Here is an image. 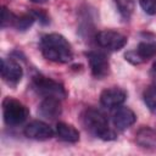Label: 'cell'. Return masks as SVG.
I'll use <instances>...</instances> for the list:
<instances>
[{"label": "cell", "instance_id": "4fadbf2b", "mask_svg": "<svg viewBox=\"0 0 156 156\" xmlns=\"http://www.w3.org/2000/svg\"><path fill=\"white\" fill-rule=\"evenodd\" d=\"M136 144L146 150H156V130L150 127H143L138 130L135 136Z\"/></svg>", "mask_w": 156, "mask_h": 156}, {"label": "cell", "instance_id": "8992f818", "mask_svg": "<svg viewBox=\"0 0 156 156\" xmlns=\"http://www.w3.org/2000/svg\"><path fill=\"white\" fill-rule=\"evenodd\" d=\"M124 56H126V60L133 65L143 63L156 56V41L154 40L140 41L134 50L126 52Z\"/></svg>", "mask_w": 156, "mask_h": 156}, {"label": "cell", "instance_id": "6da1fadb", "mask_svg": "<svg viewBox=\"0 0 156 156\" xmlns=\"http://www.w3.org/2000/svg\"><path fill=\"white\" fill-rule=\"evenodd\" d=\"M40 50L46 60L56 63H68L73 58L71 44L63 35L57 33L43 35L40 39Z\"/></svg>", "mask_w": 156, "mask_h": 156}, {"label": "cell", "instance_id": "30bf717a", "mask_svg": "<svg viewBox=\"0 0 156 156\" xmlns=\"http://www.w3.org/2000/svg\"><path fill=\"white\" fill-rule=\"evenodd\" d=\"M24 135L34 140H48L54 136V130L43 121H33L26 126Z\"/></svg>", "mask_w": 156, "mask_h": 156}, {"label": "cell", "instance_id": "ffe728a7", "mask_svg": "<svg viewBox=\"0 0 156 156\" xmlns=\"http://www.w3.org/2000/svg\"><path fill=\"white\" fill-rule=\"evenodd\" d=\"M30 12L35 17V20H38L41 24H48L49 23V17H48L46 12H44L43 10H32Z\"/></svg>", "mask_w": 156, "mask_h": 156}, {"label": "cell", "instance_id": "8fae6325", "mask_svg": "<svg viewBox=\"0 0 156 156\" xmlns=\"http://www.w3.org/2000/svg\"><path fill=\"white\" fill-rule=\"evenodd\" d=\"M38 113L45 119L54 121L62 113V106L57 98H44L38 107Z\"/></svg>", "mask_w": 156, "mask_h": 156}, {"label": "cell", "instance_id": "44dd1931", "mask_svg": "<svg viewBox=\"0 0 156 156\" xmlns=\"http://www.w3.org/2000/svg\"><path fill=\"white\" fill-rule=\"evenodd\" d=\"M150 76H151L154 85L156 87V61L152 63V67H151V71H150Z\"/></svg>", "mask_w": 156, "mask_h": 156}, {"label": "cell", "instance_id": "d6986e66", "mask_svg": "<svg viewBox=\"0 0 156 156\" xmlns=\"http://www.w3.org/2000/svg\"><path fill=\"white\" fill-rule=\"evenodd\" d=\"M139 4L145 13L156 15V0H139Z\"/></svg>", "mask_w": 156, "mask_h": 156}, {"label": "cell", "instance_id": "e0dca14e", "mask_svg": "<svg viewBox=\"0 0 156 156\" xmlns=\"http://www.w3.org/2000/svg\"><path fill=\"white\" fill-rule=\"evenodd\" d=\"M144 102L146 105V107L154 113L156 115V87H149L145 91H144Z\"/></svg>", "mask_w": 156, "mask_h": 156}, {"label": "cell", "instance_id": "7402d4cb", "mask_svg": "<svg viewBox=\"0 0 156 156\" xmlns=\"http://www.w3.org/2000/svg\"><path fill=\"white\" fill-rule=\"evenodd\" d=\"M32 2H35V4H44V2H46L48 0H30Z\"/></svg>", "mask_w": 156, "mask_h": 156}, {"label": "cell", "instance_id": "ac0fdd59", "mask_svg": "<svg viewBox=\"0 0 156 156\" xmlns=\"http://www.w3.org/2000/svg\"><path fill=\"white\" fill-rule=\"evenodd\" d=\"M15 20H16V15L12 13V12H11L10 10H7L6 7H2V12H1V27H2V28L10 27V26L13 27Z\"/></svg>", "mask_w": 156, "mask_h": 156}, {"label": "cell", "instance_id": "2e32d148", "mask_svg": "<svg viewBox=\"0 0 156 156\" xmlns=\"http://www.w3.org/2000/svg\"><path fill=\"white\" fill-rule=\"evenodd\" d=\"M119 15L124 18L128 20L134 10V0H113Z\"/></svg>", "mask_w": 156, "mask_h": 156}, {"label": "cell", "instance_id": "3957f363", "mask_svg": "<svg viewBox=\"0 0 156 156\" xmlns=\"http://www.w3.org/2000/svg\"><path fill=\"white\" fill-rule=\"evenodd\" d=\"M2 116L7 126L15 127L22 124L28 118L29 110L21 101L12 98H6L2 101Z\"/></svg>", "mask_w": 156, "mask_h": 156}, {"label": "cell", "instance_id": "277c9868", "mask_svg": "<svg viewBox=\"0 0 156 156\" xmlns=\"http://www.w3.org/2000/svg\"><path fill=\"white\" fill-rule=\"evenodd\" d=\"M32 87L34 91L43 98H57L61 100L65 99L67 95L61 83L44 76H35L33 78Z\"/></svg>", "mask_w": 156, "mask_h": 156}, {"label": "cell", "instance_id": "52a82bcc", "mask_svg": "<svg viewBox=\"0 0 156 156\" xmlns=\"http://www.w3.org/2000/svg\"><path fill=\"white\" fill-rule=\"evenodd\" d=\"M87 57L89 61L91 74L98 78L102 79L110 73V63L106 55L99 50H91L87 52Z\"/></svg>", "mask_w": 156, "mask_h": 156}, {"label": "cell", "instance_id": "5b68a950", "mask_svg": "<svg viewBox=\"0 0 156 156\" xmlns=\"http://www.w3.org/2000/svg\"><path fill=\"white\" fill-rule=\"evenodd\" d=\"M96 43L100 48L107 51H118L127 44V37L117 30L106 29L101 30L95 37Z\"/></svg>", "mask_w": 156, "mask_h": 156}, {"label": "cell", "instance_id": "ba28073f", "mask_svg": "<svg viewBox=\"0 0 156 156\" xmlns=\"http://www.w3.org/2000/svg\"><path fill=\"white\" fill-rule=\"evenodd\" d=\"M23 76L21 65L12 58L1 60V78L9 85H16L20 83Z\"/></svg>", "mask_w": 156, "mask_h": 156}, {"label": "cell", "instance_id": "5bb4252c", "mask_svg": "<svg viewBox=\"0 0 156 156\" xmlns=\"http://www.w3.org/2000/svg\"><path fill=\"white\" fill-rule=\"evenodd\" d=\"M56 135L60 140L66 143H77L79 140V132L68 123L58 122L56 124Z\"/></svg>", "mask_w": 156, "mask_h": 156}, {"label": "cell", "instance_id": "7c38bea8", "mask_svg": "<svg viewBox=\"0 0 156 156\" xmlns=\"http://www.w3.org/2000/svg\"><path fill=\"white\" fill-rule=\"evenodd\" d=\"M136 121L135 113L129 108L124 106H119L116 108V111L112 115V124L118 130H124L133 126Z\"/></svg>", "mask_w": 156, "mask_h": 156}, {"label": "cell", "instance_id": "9c48e42d", "mask_svg": "<svg viewBox=\"0 0 156 156\" xmlns=\"http://www.w3.org/2000/svg\"><path fill=\"white\" fill-rule=\"evenodd\" d=\"M127 99V91L119 87H111L102 90L100 102L106 108H117Z\"/></svg>", "mask_w": 156, "mask_h": 156}, {"label": "cell", "instance_id": "9a60e30c", "mask_svg": "<svg viewBox=\"0 0 156 156\" xmlns=\"http://www.w3.org/2000/svg\"><path fill=\"white\" fill-rule=\"evenodd\" d=\"M35 21V17L33 16L32 12H28V13H24V15H21V16H16V20H15V23H13V27L17 29V30H27Z\"/></svg>", "mask_w": 156, "mask_h": 156}, {"label": "cell", "instance_id": "7a4b0ae2", "mask_svg": "<svg viewBox=\"0 0 156 156\" xmlns=\"http://www.w3.org/2000/svg\"><path fill=\"white\" fill-rule=\"evenodd\" d=\"M82 121L84 127L96 138H100L102 140L116 139V133L111 129L107 117L100 110L93 107L87 108L82 115Z\"/></svg>", "mask_w": 156, "mask_h": 156}]
</instances>
